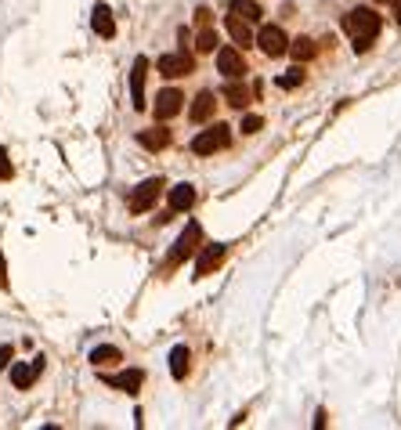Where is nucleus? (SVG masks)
Listing matches in <instances>:
<instances>
[{
  "label": "nucleus",
  "mask_w": 401,
  "mask_h": 430,
  "mask_svg": "<svg viewBox=\"0 0 401 430\" xmlns=\"http://www.w3.org/2000/svg\"><path fill=\"white\" fill-rule=\"evenodd\" d=\"M188 347L185 344H178L174 351H170V372H174V380H185V376H188Z\"/></svg>",
  "instance_id": "obj_19"
},
{
  "label": "nucleus",
  "mask_w": 401,
  "mask_h": 430,
  "mask_svg": "<svg viewBox=\"0 0 401 430\" xmlns=\"http://www.w3.org/2000/svg\"><path fill=\"white\" fill-rule=\"evenodd\" d=\"M228 145H232V130H228V123H213L210 130H199L192 138V152L196 155H213V152H220Z\"/></svg>",
  "instance_id": "obj_2"
},
{
  "label": "nucleus",
  "mask_w": 401,
  "mask_h": 430,
  "mask_svg": "<svg viewBox=\"0 0 401 430\" xmlns=\"http://www.w3.org/2000/svg\"><path fill=\"white\" fill-rule=\"evenodd\" d=\"M11 178H15V167L8 159V148H0V181H11Z\"/></svg>",
  "instance_id": "obj_25"
},
{
  "label": "nucleus",
  "mask_w": 401,
  "mask_h": 430,
  "mask_svg": "<svg viewBox=\"0 0 401 430\" xmlns=\"http://www.w3.org/2000/svg\"><path fill=\"white\" fill-rule=\"evenodd\" d=\"M196 51L199 55H213L217 51V33L206 26V29H199V36H196Z\"/></svg>",
  "instance_id": "obj_24"
},
{
  "label": "nucleus",
  "mask_w": 401,
  "mask_h": 430,
  "mask_svg": "<svg viewBox=\"0 0 401 430\" xmlns=\"http://www.w3.org/2000/svg\"><path fill=\"white\" fill-rule=\"evenodd\" d=\"M163 188H166V181H163V178H148V181H141V185L131 192V199H127L131 213H145V210H152Z\"/></svg>",
  "instance_id": "obj_4"
},
{
  "label": "nucleus",
  "mask_w": 401,
  "mask_h": 430,
  "mask_svg": "<svg viewBox=\"0 0 401 430\" xmlns=\"http://www.w3.org/2000/svg\"><path fill=\"white\" fill-rule=\"evenodd\" d=\"M257 47L264 51L268 58H282L285 51H290V40H285V29L282 26H264L257 33Z\"/></svg>",
  "instance_id": "obj_7"
},
{
  "label": "nucleus",
  "mask_w": 401,
  "mask_h": 430,
  "mask_svg": "<svg viewBox=\"0 0 401 430\" xmlns=\"http://www.w3.org/2000/svg\"><path fill=\"white\" fill-rule=\"evenodd\" d=\"M156 69H159V76H166V80H181V76H188L192 69H196V62H192V55L181 47V51H170V55H163L159 62H156Z\"/></svg>",
  "instance_id": "obj_5"
},
{
  "label": "nucleus",
  "mask_w": 401,
  "mask_h": 430,
  "mask_svg": "<svg viewBox=\"0 0 401 430\" xmlns=\"http://www.w3.org/2000/svg\"><path fill=\"white\" fill-rule=\"evenodd\" d=\"M210 22H213V11H210V8H196V26H199V29H206Z\"/></svg>",
  "instance_id": "obj_27"
},
{
  "label": "nucleus",
  "mask_w": 401,
  "mask_h": 430,
  "mask_svg": "<svg viewBox=\"0 0 401 430\" xmlns=\"http://www.w3.org/2000/svg\"><path fill=\"white\" fill-rule=\"evenodd\" d=\"M376 4H383V0H376Z\"/></svg>",
  "instance_id": "obj_31"
},
{
  "label": "nucleus",
  "mask_w": 401,
  "mask_h": 430,
  "mask_svg": "<svg viewBox=\"0 0 401 430\" xmlns=\"http://www.w3.org/2000/svg\"><path fill=\"white\" fill-rule=\"evenodd\" d=\"M394 19L401 22V0H394Z\"/></svg>",
  "instance_id": "obj_30"
},
{
  "label": "nucleus",
  "mask_w": 401,
  "mask_h": 430,
  "mask_svg": "<svg viewBox=\"0 0 401 430\" xmlns=\"http://www.w3.org/2000/svg\"><path fill=\"white\" fill-rule=\"evenodd\" d=\"M120 358H123V354H120V347H108V344L91 351V362H94L98 369H101V365H112V362H120Z\"/></svg>",
  "instance_id": "obj_23"
},
{
  "label": "nucleus",
  "mask_w": 401,
  "mask_h": 430,
  "mask_svg": "<svg viewBox=\"0 0 401 430\" xmlns=\"http://www.w3.org/2000/svg\"><path fill=\"white\" fill-rule=\"evenodd\" d=\"M290 55H293L297 62H311V58H315V40H311V36L290 40Z\"/></svg>",
  "instance_id": "obj_21"
},
{
  "label": "nucleus",
  "mask_w": 401,
  "mask_h": 430,
  "mask_svg": "<svg viewBox=\"0 0 401 430\" xmlns=\"http://www.w3.org/2000/svg\"><path fill=\"white\" fill-rule=\"evenodd\" d=\"M11 358H15V347L11 344H0V369H8Z\"/></svg>",
  "instance_id": "obj_28"
},
{
  "label": "nucleus",
  "mask_w": 401,
  "mask_h": 430,
  "mask_svg": "<svg viewBox=\"0 0 401 430\" xmlns=\"http://www.w3.org/2000/svg\"><path fill=\"white\" fill-rule=\"evenodd\" d=\"M224 26H228V36L235 40V47H239V51H246V47H253V43H257V36H253V29H250V22H246V19L228 15V19H224Z\"/></svg>",
  "instance_id": "obj_14"
},
{
  "label": "nucleus",
  "mask_w": 401,
  "mask_h": 430,
  "mask_svg": "<svg viewBox=\"0 0 401 430\" xmlns=\"http://www.w3.org/2000/svg\"><path fill=\"white\" fill-rule=\"evenodd\" d=\"M257 130H264V120L260 116H246L243 120V134H257Z\"/></svg>",
  "instance_id": "obj_26"
},
{
  "label": "nucleus",
  "mask_w": 401,
  "mask_h": 430,
  "mask_svg": "<svg viewBox=\"0 0 401 430\" xmlns=\"http://www.w3.org/2000/svg\"><path fill=\"white\" fill-rule=\"evenodd\" d=\"M224 257H228V246H224V242H210V246H203V250H199V260H196V279L213 275L217 267L224 264Z\"/></svg>",
  "instance_id": "obj_9"
},
{
  "label": "nucleus",
  "mask_w": 401,
  "mask_h": 430,
  "mask_svg": "<svg viewBox=\"0 0 401 430\" xmlns=\"http://www.w3.org/2000/svg\"><path fill=\"white\" fill-rule=\"evenodd\" d=\"M8 286V267H4V253H0V290Z\"/></svg>",
  "instance_id": "obj_29"
},
{
  "label": "nucleus",
  "mask_w": 401,
  "mask_h": 430,
  "mask_svg": "<svg viewBox=\"0 0 401 430\" xmlns=\"http://www.w3.org/2000/svg\"><path fill=\"white\" fill-rule=\"evenodd\" d=\"M199 242H203V228H199V221H192V225L178 235L174 250H170V257H166V267H178V264H185L192 253H199Z\"/></svg>",
  "instance_id": "obj_3"
},
{
  "label": "nucleus",
  "mask_w": 401,
  "mask_h": 430,
  "mask_svg": "<svg viewBox=\"0 0 401 430\" xmlns=\"http://www.w3.org/2000/svg\"><path fill=\"white\" fill-rule=\"evenodd\" d=\"M101 380H105L108 387H116V391L138 394L141 384H145V372H141V369H123V372H116V376H101Z\"/></svg>",
  "instance_id": "obj_13"
},
{
  "label": "nucleus",
  "mask_w": 401,
  "mask_h": 430,
  "mask_svg": "<svg viewBox=\"0 0 401 430\" xmlns=\"http://www.w3.org/2000/svg\"><path fill=\"white\" fill-rule=\"evenodd\" d=\"M91 26H94V33H98V36H105V40H108V36H116V19H112V11H108L105 4H98V8H94Z\"/></svg>",
  "instance_id": "obj_17"
},
{
  "label": "nucleus",
  "mask_w": 401,
  "mask_h": 430,
  "mask_svg": "<svg viewBox=\"0 0 401 430\" xmlns=\"http://www.w3.org/2000/svg\"><path fill=\"white\" fill-rule=\"evenodd\" d=\"M213 113H217V94H213V91H199L196 101H192V109H188L192 123H206Z\"/></svg>",
  "instance_id": "obj_15"
},
{
  "label": "nucleus",
  "mask_w": 401,
  "mask_h": 430,
  "mask_svg": "<svg viewBox=\"0 0 401 430\" xmlns=\"http://www.w3.org/2000/svg\"><path fill=\"white\" fill-rule=\"evenodd\" d=\"M343 33L351 36L358 55H365V51L372 47V40L380 36V15L372 8H355V11H347V19H343Z\"/></svg>",
  "instance_id": "obj_1"
},
{
  "label": "nucleus",
  "mask_w": 401,
  "mask_h": 430,
  "mask_svg": "<svg viewBox=\"0 0 401 430\" xmlns=\"http://www.w3.org/2000/svg\"><path fill=\"white\" fill-rule=\"evenodd\" d=\"M181 109H185V94H181L178 87H166V91H159V94H156L152 113H156V120H159V123H163V120H174Z\"/></svg>",
  "instance_id": "obj_8"
},
{
  "label": "nucleus",
  "mask_w": 401,
  "mask_h": 430,
  "mask_svg": "<svg viewBox=\"0 0 401 430\" xmlns=\"http://www.w3.org/2000/svg\"><path fill=\"white\" fill-rule=\"evenodd\" d=\"M138 141H141V148L159 152V148H166V145H170V130H166V127H148V130H141V134H138Z\"/></svg>",
  "instance_id": "obj_18"
},
{
  "label": "nucleus",
  "mask_w": 401,
  "mask_h": 430,
  "mask_svg": "<svg viewBox=\"0 0 401 430\" xmlns=\"http://www.w3.org/2000/svg\"><path fill=\"white\" fill-rule=\"evenodd\" d=\"M228 11L239 15V19H246V22H257V19L264 15V8L257 4V0H232V4H228Z\"/></svg>",
  "instance_id": "obj_20"
},
{
  "label": "nucleus",
  "mask_w": 401,
  "mask_h": 430,
  "mask_svg": "<svg viewBox=\"0 0 401 430\" xmlns=\"http://www.w3.org/2000/svg\"><path fill=\"white\" fill-rule=\"evenodd\" d=\"M217 73L224 80H243L246 76V58L239 47H220L217 51Z\"/></svg>",
  "instance_id": "obj_6"
},
{
  "label": "nucleus",
  "mask_w": 401,
  "mask_h": 430,
  "mask_svg": "<svg viewBox=\"0 0 401 430\" xmlns=\"http://www.w3.org/2000/svg\"><path fill=\"white\" fill-rule=\"evenodd\" d=\"M196 206V188L192 185H174L170 188V213H185Z\"/></svg>",
  "instance_id": "obj_16"
},
{
  "label": "nucleus",
  "mask_w": 401,
  "mask_h": 430,
  "mask_svg": "<svg viewBox=\"0 0 401 430\" xmlns=\"http://www.w3.org/2000/svg\"><path fill=\"white\" fill-rule=\"evenodd\" d=\"M253 94H260V83H257V87H246V83H239V80H228L224 91H220V98L232 105V109H246Z\"/></svg>",
  "instance_id": "obj_11"
},
{
  "label": "nucleus",
  "mask_w": 401,
  "mask_h": 430,
  "mask_svg": "<svg viewBox=\"0 0 401 430\" xmlns=\"http://www.w3.org/2000/svg\"><path fill=\"white\" fill-rule=\"evenodd\" d=\"M145 76H148V58L138 55V58H134V69H131V98H134V109H138V113L145 109Z\"/></svg>",
  "instance_id": "obj_12"
},
{
  "label": "nucleus",
  "mask_w": 401,
  "mask_h": 430,
  "mask_svg": "<svg viewBox=\"0 0 401 430\" xmlns=\"http://www.w3.org/2000/svg\"><path fill=\"white\" fill-rule=\"evenodd\" d=\"M304 80H308V73H304V66H293V69H285V73H282V76H278L275 83H278L282 91H293V87H300Z\"/></svg>",
  "instance_id": "obj_22"
},
{
  "label": "nucleus",
  "mask_w": 401,
  "mask_h": 430,
  "mask_svg": "<svg viewBox=\"0 0 401 430\" xmlns=\"http://www.w3.org/2000/svg\"><path fill=\"white\" fill-rule=\"evenodd\" d=\"M44 372V358H33V362H22V365H11V384L15 391H29L36 384V376Z\"/></svg>",
  "instance_id": "obj_10"
}]
</instances>
